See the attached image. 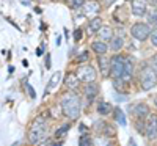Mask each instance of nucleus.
I'll list each match as a JSON object with an SVG mask.
<instances>
[{"instance_id": "1", "label": "nucleus", "mask_w": 157, "mask_h": 146, "mask_svg": "<svg viewBox=\"0 0 157 146\" xmlns=\"http://www.w3.org/2000/svg\"><path fill=\"white\" fill-rule=\"evenodd\" d=\"M61 109H63V113L66 115L68 118L71 119H75L78 115H80V109H82V102H80V98L74 93L71 94H66L61 101Z\"/></svg>"}, {"instance_id": "2", "label": "nucleus", "mask_w": 157, "mask_h": 146, "mask_svg": "<svg viewBox=\"0 0 157 146\" xmlns=\"http://www.w3.org/2000/svg\"><path fill=\"white\" fill-rule=\"evenodd\" d=\"M46 132H47L46 119L41 118V116H38L35 121H33L32 127H30V134H29V140H30V143L36 144V143H39L41 140H44V138H46Z\"/></svg>"}, {"instance_id": "3", "label": "nucleus", "mask_w": 157, "mask_h": 146, "mask_svg": "<svg viewBox=\"0 0 157 146\" xmlns=\"http://www.w3.org/2000/svg\"><path fill=\"white\" fill-rule=\"evenodd\" d=\"M140 82H141V88L143 90H151L155 82H157V72L154 68H151V66H146L145 69L141 71V77H140Z\"/></svg>"}, {"instance_id": "4", "label": "nucleus", "mask_w": 157, "mask_h": 146, "mask_svg": "<svg viewBox=\"0 0 157 146\" xmlns=\"http://www.w3.org/2000/svg\"><path fill=\"white\" fill-rule=\"evenodd\" d=\"M151 27L148 24L145 22H137L132 25V29H130V33H132V36L135 39H138V41H145V39H148L151 36Z\"/></svg>"}, {"instance_id": "5", "label": "nucleus", "mask_w": 157, "mask_h": 146, "mask_svg": "<svg viewBox=\"0 0 157 146\" xmlns=\"http://www.w3.org/2000/svg\"><path fill=\"white\" fill-rule=\"evenodd\" d=\"M124 64H126V58L121 55H115L110 60V75L115 79H121L123 71H124Z\"/></svg>"}, {"instance_id": "6", "label": "nucleus", "mask_w": 157, "mask_h": 146, "mask_svg": "<svg viewBox=\"0 0 157 146\" xmlns=\"http://www.w3.org/2000/svg\"><path fill=\"white\" fill-rule=\"evenodd\" d=\"M96 69L93 68V66H90V64H85V66H80L77 71V77L80 79V82H94V79H96Z\"/></svg>"}, {"instance_id": "7", "label": "nucleus", "mask_w": 157, "mask_h": 146, "mask_svg": "<svg viewBox=\"0 0 157 146\" xmlns=\"http://www.w3.org/2000/svg\"><path fill=\"white\" fill-rule=\"evenodd\" d=\"M132 13L135 16L146 14V0H132Z\"/></svg>"}, {"instance_id": "8", "label": "nucleus", "mask_w": 157, "mask_h": 146, "mask_svg": "<svg viewBox=\"0 0 157 146\" xmlns=\"http://www.w3.org/2000/svg\"><path fill=\"white\" fill-rule=\"evenodd\" d=\"M78 82H80V79L77 77V74H69V75H66V79H64V83H66V86L69 90L78 88Z\"/></svg>"}, {"instance_id": "9", "label": "nucleus", "mask_w": 157, "mask_h": 146, "mask_svg": "<svg viewBox=\"0 0 157 146\" xmlns=\"http://www.w3.org/2000/svg\"><path fill=\"white\" fill-rule=\"evenodd\" d=\"M91 49H93L98 55H102V54L105 55V52L109 50V46L104 43V41H94L93 44H91Z\"/></svg>"}, {"instance_id": "10", "label": "nucleus", "mask_w": 157, "mask_h": 146, "mask_svg": "<svg viewBox=\"0 0 157 146\" xmlns=\"http://www.w3.org/2000/svg\"><path fill=\"white\" fill-rule=\"evenodd\" d=\"M60 79H61V72H55L54 75L50 77V80H49V83H47V86H46V94H49V93H50L52 90H54V88L58 85Z\"/></svg>"}, {"instance_id": "11", "label": "nucleus", "mask_w": 157, "mask_h": 146, "mask_svg": "<svg viewBox=\"0 0 157 146\" xmlns=\"http://www.w3.org/2000/svg\"><path fill=\"white\" fill-rule=\"evenodd\" d=\"M146 135L149 140H154L157 138V118H152L151 123L148 126V130H146Z\"/></svg>"}, {"instance_id": "12", "label": "nucleus", "mask_w": 157, "mask_h": 146, "mask_svg": "<svg viewBox=\"0 0 157 146\" xmlns=\"http://www.w3.org/2000/svg\"><path fill=\"white\" fill-rule=\"evenodd\" d=\"M102 27H104L102 19H101V17H94L93 21L90 22V25H88V32H90V33H94V32H99Z\"/></svg>"}, {"instance_id": "13", "label": "nucleus", "mask_w": 157, "mask_h": 146, "mask_svg": "<svg viewBox=\"0 0 157 146\" xmlns=\"http://www.w3.org/2000/svg\"><path fill=\"white\" fill-rule=\"evenodd\" d=\"M132 69H134V64L130 60H126V64H124V71H123V75H121V80L127 82L130 75H132Z\"/></svg>"}, {"instance_id": "14", "label": "nucleus", "mask_w": 157, "mask_h": 146, "mask_svg": "<svg viewBox=\"0 0 157 146\" xmlns=\"http://www.w3.org/2000/svg\"><path fill=\"white\" fill-rule=\"evenodd\" d=\"M99 33V38H102V41H107V39H113V30L107 25H104V27L98 32Z\"/></svg>"}, {"instance_id": "15", "label": "nucleus", "mask_w": 157, "mask_h": 146, "mask_svg": "<svg viewBox=\"0 0 157 146\" xmlns=\"http://www.w3.org/2000/svg\"><path fill=\"white\" fill-rule=\"evenodd\" d=\"M99 66H101V71H102L104 75H110V60H107L105 57H101Z\"/></svg>"}, {"instance_id": "16", "label": "nucleus", "mask_w": 157, "mask_h": 146, "mask_svg": "<svg viewBox=\"0 0 157 146\" xmlns=\"http://www.w3.org/2000/svg\"><path fill=\"white\" fill-rule=\"evenodd\" d=\"M113 115H115V121L118 124H120V126H126V115H124V112L121 109H115Z\"/></svg>"}, {"instance_id": "17", "label": "nucleus", "mask_w": 157, "mask_h": 146, "mask_svg": "<svg viewBox=\"0 0 157 146\" xmlns=\"http://www.w3.org/2000/svg\"><path fill=\"white\" fill-rule=\"evenodd\" d=\"M148 113H149V109H148L146 104H138L137 107H135V115L138 118H145Z\"/></svg>"}, {"instance_id": "18", "label": "nucleus", "mask_w": 157, "mask_h": 146, "mask_svg": "<svg viewBox=\"0 0 157 146\" xmlns=\"http://www.w3.org/2000/svg\"><path fill=\"white\" fill-rule=\"evenodd\" d=\"M124 46V39L123 38H120V36H116V38H113L112 39V43H110V49L112 50H121V47Z\"/></svg>"}, {"instance_id": "19", "label": "nucleus", "mask_w": 157, "mask_h": 146, "mask_svg": "<svg viewBox=\"0 0 157 146\" xmlns=\"http://www.w3.org/2000/svg\"><path fill=\"white\" fill-rule=\"evenodd\" d=\"M112 112V107H110V104H107V102H101L99 105H98V113L99 115H109Z\"/></svg>"}, {"instance_id": "20", "label": "nucleus", "mask_w": 157, "mask_h": 146, "mask_svg": "<svg viewBox=\"0 0 157 146\" xmlns=\"http://www.w3.org/2000/svg\"><path fill=\"white\" fill-rule=\"evenodd\" d=\"M98 93H99V86H98V85L91 83V85L86 86V96H88L90 99H93V98L98 94Z\"/></svg>"}, {"instance_id": "21", "label": "nucleus", "mask_w": 157, "mask_h": 146, "mask_svg": "<svg viewBox=\"0 0 157 146\" xmlns=\"http://www.w3.org/2000/svg\"><path fill=\"white\" fill-rule=\"evenodd\" d=\"M90 11H99V5H98V2H88V3H85V13H90Z\"/></svg>"}, {"instance_id": "22", "label": "nucleus", "mask_w": 157, "mask_h": 146, "mask_svg": "<svg viewBox=\"0 0 157 146\" xmlns=\"http://www.w3.org/2000/svg\"><path fill=\"white\" fill-rule=\"evenodd\" d=\"M68 130H69V124H63L60 129L55 130V134H54V135H55V138H60V137L64 134V132H68Z\"/></svg>"}, {"instance_id": "23", "label": "nucleus", "mask_w": 157, "mask_h": 146, "mask_svg": "<svg viewBox=\"0 0 157 146\" xmlns=\"http://www.w3.org/2000/svg\"><path fill=\"white\" fill-rule=\"evenodd\" d=\"M78 146H91V138L86 137V135L80 137V140H78Z\"/></svg>"}, {"instance_id": "24", "label": "nucleus", "mask_w": 157, "mask_h": 146, "mask_svg": "<svg viewBox=\"0 0 157 146\" xmlns=\"http://www.w3.org/2000/svg\"><path fill=\"white\" fill-rule=\"evenodd\" d=\"M69 5H71L72 8L83 6V5H85V0H69Z\"/></svg>"}, {"instance_id": "25", "label": "nucleus", "mask_w": 157, "mask_h": 146, "mask_svg": "<svg viewBox=\"0 0 157 146\" xmlns=\"http://www.w3.org/2000/svg\"><path fill=\"white\" fill-rule=\"evenodd\" d=\"M151 43H152V46H155L157 47V29H154L152 32H151Z\"/></svg>"}, {"instance_id": "26", "label": "nucleus", "mask_w": 157, "mask_h": 146, "mask_svg": "<svg viewBox=\"0 0 157 146\" xmlns=\"http://www.w3.org/2000/svg\"><path fill=\"white\" fill-rule=\"evenodd\" d=\"M25 88H27V93H29V94H30V98H32V99H35V98H36V93H35L33 86L27 83V85H25Z\"/></svg>"}, {"instance_id": "27", "label": "nucleus", "mask_w": 157, "mask_h": 146, "mask_svg": "<svg viewBox=\"0 0 157 146\" xmlns=\"http://www.w3.org/2000/svg\"><path fill=\"white\" fill-rule=\"evenodd\" d=\"M148 19H149V22H151V24H154V25H157V11H154V13H151V14L148 16Z\"/></svg>"}, {"instance_id": "28", "label": "nucleus", "mask_w": 157, "mask_h": 146, "mask_svg": "<svg viewBox=\"0 0 157 146\" xmlns=\"http://www.w3.org/2000/svg\"><path fill=\"white\" fill-rule=\"evenodd\" d=\"M74 39H75V41H80V39H82V30L80 29L74 32Z\"/></svg>"}, {"instance_id": "29", "label": "nucleus", "mask_w": 157, "mask_h": 146, "mask_svg": "<svg viewBox=\"0 0 157 146\" xmlns=\"http://www.w3.org/2000/svg\"><path fill=\"white\" fill-rule=\"evenodd\" d=\"M127 146H138V144H137V141H135L134 138H129V141H127Z\"/></svg>"}, {"instance_id": "30", "label": "nucleus", "mask_w": 157, "mask_h": 146, "mask_svg": "<svg viewBox=\"0 0 157 146\" xmlns=\"http://www.w3.org/2000/svg\"><path fill=\"white\" fill-rule=\"evenodd\" d=\"M46 68H47V69L50 68V55H47V57H46Z\"/></svg>"}, {"instance_id": "31", "label": "nucleus", "mask_w": 157, "mask_h": 146, "mask_svg": "<svg viewBox=\"0 0 157 146\" xmlns=\"http://www.w3.org/2000/svg\"><path fill=\"white\" fill-rule=\"evenodd\" d=\"M36 54H38V55H41V54H44V46H41V47H39V49H38V52H36Z\"/></svg>"}, {"instance_id": "32", "label": "nucleus", "mask_w": 157, "mask_h": 146, "mask_svg": "<svg viewBox=\"0 0 157 146\" xmlns=\"http://www.w3.org/2000/svg\"><path fill=\"white\" fill-rule=\"evenodd\" d=\"M82 60H86V54H83V55L78 57V61H82Z\"/></svg>"}, {"instance_id": "33", "label": "nucleus", "mask_w": 157, "mask_h": 146, "mask_svg": "<svg viewBox=\"0 0 157 146\" xmlns=\"http://www.w3.org/2000/svg\"><path fill=\"white\" fill-rule=\"evenodd\" d=\"M107 143H109V141H104V144H107ZM98 144L102 146V140H101V138H98Z\"/></svg>"}, {"instance_id": "34", "label": "nucleus", "mask_w": 157, "mask_h": 146, "mask_svg": "<svg viewBox=\"0 0 157 146\" xmlns=\"http://www.w3.org/2000/svg\"><path fill=\"white\" fill-rule=\"evenodd\" d=\"M152 63H154V66H155V68H157V57H154V60H152ZM157 72V71H155Z\"/></svg>"}, {"instance_id": "35", "label": "nucleus", "mask_w": 157, "mask_h": 146, "mask_svg": "<svg viewBox=\"0 0 157 146\" xmlns=\"http://www.w3.org/2000/svg\"><path fill=\"white\" fill-rule=\"evenodd\" d=\"M151 2H152V5H155V6H157V0H151Z\"/></svg>"}, {"instance_id": "36", "label": "nucleus", "mask_w": 157, "mask_h": 146, "mask_svg": "<svg viewBox=\"0 0 157 146\" xmlns=\"http://www.w3.org/2000/svg\"><path fill=\"white\" fill-rule=\"evenodd\" d=\"M13 146H19V141H16V143H14V144H13Z\"/></svg>"}, {"instance_id": "37", "label": "nucleus", "mask_w": 157, "mask_h": 146, "mask_svg": "<svg viewBox=\"0 0 157 146\" xmlns=\"http://www.w3.org/2000/svg\"><path fill=\"white\" fill-rule=\"evenodd\" d=\"M155 105H157V99H155Z\"/></svg>"}]
</instances>
